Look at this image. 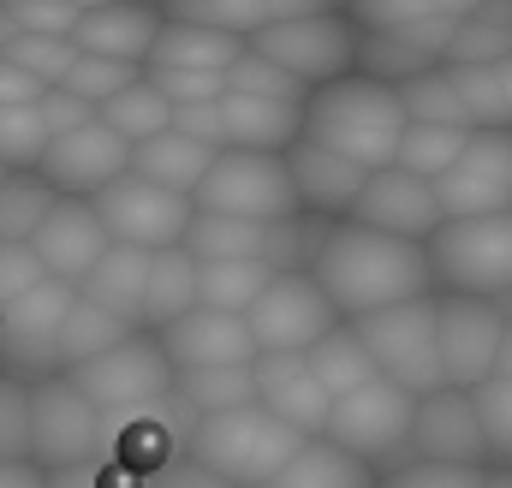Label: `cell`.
I'll use <instances>...</instances> for the list:
<instances>
[{
    "instance_id": "obj_3",
    "label": "cell",
    "mask_w": 512,
    "mask_h": 488,
    "mask_svg": "<svg viewBox=\"0 0 512 488\" xmlns=\"http://www.w3.org/2000/svg\"><path fill=\"white\" fill-rule=\"evenodd\" d=\"M298 447H304V435L274 423L262 405H239V411H221V417H203L185 429V459L203 465L209 477H221L227 488H268L292 465Z\"/></svg>"
},
{
    "instance_id": "obj_15",
    "label": "cell",
    "mask_w": 512,
    "mask_h": 488,
    "mask_svg": "<svg viewBox=\"0 0 512 488\" xmlns=\"http://www.w3.org/2000/svg\"><path fill=\"white\" fill-rule=\"evenodd\" d=\"M72 304H78V292L60 286V280H42L18 304H6L0 310V375H12L24 387L42 381V375H60L54 369V340H60Z\"/></svg>"
},
{
    "instance_id": "obj_37",
    "label": "cell",
    "mask_w": 512,
    "mask_h": 488,
    "mask_svg": "<svg viewBox=\"0 0 512 488\" xmlns=\"http://www.w3.org/2000/svg\"><path fill=\"white\" fill-rule=\"evenodd\" d=\"M268 280H274L268 262H197V304L221 316H245Z\"/></svg>"
},
{
    "instance_id": "obj_16",
    "label": "cell",
    "mask_w": 512,
    "mask_h": 488,
    "mask_svg": "<svg viewBox=\"0 0 512 488\" xmlns=\"http://www.w3.org/2000/svg\"><path fill=\"white\" fill-rule=\"evenodd\" d=\"M131 173V143H120L102 120L78 125L66 137H54L36 161V179L54 191V197H72V203H90L96 191H108L114 179Z\"/></svg>"
},
{
    "instance_id": "obj_9",
    "label": "cell",
    "mask_w": 512,
    "mask_h": 488,
    "mask_svg": "<svg viewBox=\"0 0 512 488\" xmlns=\"http://www.w3.org/2000/svg\"><path fill=\"white\" fill-rule=\"evenodd\" d=\"M352 334L364 340L370 364L387 387L411 393V399H429L441 393V358H435V298H417V304H399L382 316H364L352 322Z\"/></svg>"
},
{
    "instance_id": "obj_2",
    "label": "cell",
    "mask_w": 512,
    "mask_h": 488,
    "mask_svg": "<svg viewBox=\"0 0 512 488\" xmlns=\"http://www.w3.org/2000/svg\"><path fill=\"white\" fill-rule=\"evenodd\" d=\"M405 108H399V90H387L376 78H340V84H322L310 90L304 102V137L334 149L340 161L364 167V173H387L393 155H399V137H405Z\"/></svg>"
},
{
    "instance_id": "obj_56",
    "label": "cell",
    "mask_w": 512,
    "mask_h": 488,
    "mask_svg": "<svg viewBox=\"0 0 512 488\" xmlns=\"http://www.w3.org/2000/svg\"><path fill=\"white\" fill-rule=\"evenodd\" d=\"M0 488H48V477L30 459H12V465H0Z\"/></svg>"
},
{
    "instance_id": "obj_47",
    "label": "cell",
    "mask_w": 512,
    "mask_h": 488,
    "mask_svg": "<svg viewBox=\"0 0 512 488\" xmlns=\"http://www.w3.org/2000/svg\"><path fill=\"white\" fill-rule=\"evenodd\" d=\"M0 6L24 36H48V42H72V30L84 18L78 0H0Z\"/></svg>"
},
{
    "instance_id": "obj_21",
    "label": "cell",
    "mask_w": 512,
    "mask_h": 488,
    "mask_svg": "<svg viewBox=\"0 0 512 488\" xmlns=\"http://www.w3.org/2000/svg\"><path fill=\"white\" fill-rule=\"evenodd\" d=\"M280 161H286L298 215H310V221H346L352 203H358V191H364V179H370L364 167L340 161L334 149H322V143H310V137H298Z\"/></svg>"
},
{
    "instance_id": "obj_18",
    "label": "cell",
    "mask_w": 512,
    "mask_h": 488,
    "mask_svg": "<svg viewBox=\"0 0 512 488\" xmlns=\"http://www.w3.org/2000/svg\"><path fill=\"white\" fill-rule=\"evenodd\" d=\"M411 459H417V465L489 471V453H483V429H477L471 393L441 387V393L417 399V417H411Z\"/></svg>"
},
{
    "instance_id": "obj_59",
    "label": "cell",
    "mask_w": 512,
    "mask_h": 488,
    "mask_svg": "<svg viewBox=\"0 0 512 488\" xmlns=\"http://www.w3.org/2000/svg\"><path fill=\"white\" fill-rule=\"evenodd\" d=\"M0 179H6V173H0Z\"/></svg>"
},
{
    "instance_id": "obj_8",
    "label": "cell",
    "mask_w": 512,
    "mask_h": 488,
    "mask_svg": "<svg viewBox=\"0 0 512 488\" xmlns=\"http://www.w3.org/2000/svg\"><path fill=\"white\" fill-rule=\"evenodd\" d=\"M102 453H108V417L66 375L30 381V465L66 471V465H90Z\"/></svg>"
},
{
    "instance_id": "obj_13",
    "label": "cell",
    "mask_w": 512,
    "mask_h": 488,
    "mask_svg": "<svg viewBox=\"0 0 512 488\" xmlns=\"http://www.w3.org/2000/svg\"><path fill=\"white\" fill-rule=\"evenodd\" d=\"M501 334H507V304H483V298H441L435 292V358H441V387L471 393L495 375L501 358Z\"/></svg>"
},
{
    "instance_id": "obj_42",
    "label": "cell",
    "mask_w": 512,
    "mask_h": 488,
    "mask_svg": "<svg viewBox=\"0 0 512 488\" xmlns=\"http://www.w3.org/2000/svg\"><path fill=\"white\" fill-rule=\"evenodd\" d=\"M54 191L36 173H6L0 179V244H30L36 227L54 215Z\"/></svg>"
},
{
    "instance_id": "obj_41",
    "label": "cell",
    "mask_w": 512,
    "mask_h": 488,
    "mask_svg": "<svg viewBox=\"0 0 512 488\" xmlns=\"http://www.w3.org/2000/svg\"><path fill=\"white\" fill-rule=\"evenodd\" d=\"M453 78H459L471 131H512V54L501 66H477V72H453Z\"/></svg>"
},
{
    "instance_id": "obj_39",
    "label": "cell",
    "mask_w": 512,
    "mask_h": 488,
    "mask_svg": "<svg viewBox=\"0 0 512 488\" xmlns=\"http://www.w3.org/2000/svg\"><path fill=\"white\" fill-rule=\"evenodd\" d=\"M96 120L108 125L120 143H131V149H137V143H149V137L173 131V108H167V102H161V96L137 78V84H126V90L114 96V102H102V108H96Z\"/></svg>"
},
{
    "instance_id": "obj_17",
    "label": "cell",
    "mask_w": 512,
    "mask_h": 488,
    "mask_svg": "<svg viewBox=\"0 0 512 488\" xmlns=\"http://www.w3.org/2000/svg\"><path fill=\"white\" fill-rule=\"evenodd\" d=\"M161 358L173 364V375H203V369H251L256 364V346H251V328L245 316H221V310H191L179 316L173 328L155 334Z\"/></svg>"
},
{
    "instance_id": "obj_26",
    "label": "cell",
    "mask_w": 512,
    "mask_h": 488,
    "mask_svg": "<svg viewBox=\"0 0 512 488\" xmlns=\"http://www.w3.org/2000/svg\"><path fill=\"white\" fill-rule=\"evenodd\" d=\"M215 114H221V149H239V155H286L304 137V108H286V102L221 96Z\"/></svg>"
},
{
    "instance_id": "obj_5",
    "label": "cell",
    "mask_w": 512,
    "mask_h": 488,
    "mask_svg": "<svg viewBox=\"0 0 512 488\" xmlns=\"http://www.w3.org/2000/svg\"><path fill=\"white\" fill-rule=\"evenodd\" d=\"M423 256H429V280L441 298H483V304L512 298V215L441 221Z\"/></svg>"
},
{
    "instance_id": "obj_29",
    "label": "cell",
    "mask_w": 512,
    "mask_h": 488,
    "mask_svg": "<svg viewBox=\"0 0 512 488\" xmlns=\"http://www.w3.org/2000/svg\"><path fill=\"white\" fill-rule=\"evenodd\" d=\"M191 310H197V262L185 250L149 256V280H143V304H137V334H161V328H173Z\"/></svg>"
},
{
    "instance_id": "obj_50",
    "label": "cell",
    "mask_w": 512,
    "mask_h": 488,
    "mask_svg": "<svg viewBox=\"0 0 512 488\" xmlns=\"http://www.w3.org/2000/svg\"><path fill=\"white\" fill-rule=\"evenodd\" d=\"M376 488H483V471H459V465H393L376 477Z\"/></svg>"
},
{
    "instance_id": "obj_10",
    "label": "cell",
    "mask_w": 512,
    "mask_h": 488,
    "mask_svg": "<svg viewBox=\"0 0 512 488\" xmlns=\"http://www.w3.org/2000/svg\"><path fill=\"white\" fill-rule=\"evenodd\" d=\"M90 209H96V221H102V233L108 244H120V250H143V256H161V250H179L185 233H191V197H173V191H161V185H149V179H114L108 191H96L90 197Z\"/></svg>"
},
{
    "instance_id": "obj_35",
    "label": "cell",
    "mask_w": 512,
    "mask_h": 488,
    "mask_svg": "<svg viewBox=\"0 0 512 488\" xmlns=\"http://www.w3.org/2000/svg\"><path fill=\"white\" fill-rule=\"evenodd\" d=\"M399 108L411 125H441V131H471L465 120V96H459V78L453 66H429L417 72L411 84H399Z\"/></svg>"
},
{
    "instance_id": "obj_32",
    "label": "cell",
    "mask_w": 512,
    "mask_h": 488,
    "mask_svg": "<svg viewBox=\"0 0 512 488\" xmlns=\"http://www.w3.org/2000/svg\"><path fill=\"white\" fill-rule=\"evenodd\" d=\"M304 364L316 375V387L328 393V399H346V393H358V387H370V381H382L376 364H370V352H364V340L340 322L334 334H322L310 352H304Z\"/></svg>"
},
{
    "instance_id": "obj_31",
    "label": "cell",
    "mask_w": 512,
    "mask_h": 488,
    "mask_svg": "<svg viewBox=\"0 0 512 488\" xmlns=\"http://www.w3.org/2000/svg\"><path fill=\"white\" fill-rule=\"evenodd\" d=\"M161 12L179 18V24L215 30L227 42H256L268 24L286 18V0H179V6H161Z\"/></svg>"
},
{
    "instance_id": "obj_51",
    "label": "cell",
    "mask_w": 512,
    "mask_h": 488,
    "mask_svg": "<svg viewBox=\"0 0 512 488\" xmlns=\"http://www.w3.org/2000/svg\"><path fill=\"white\" fill-rule=\"evenodd\" d=\"M48 488H149L143 477H131L108 459H90V465H66V471H42Z\"/></svg>"
},
{
    "instance_id": "obj_48",
    "label": "cell",
    "mask_w": 512,
    "mask_h": 488,
    "mask_svg": "<svg viewBox=\"0 0 512 488\" xmlns=\"http://www.w3.org/2000/svg\"><path fill=\"white\" fill-rule=\"evenodd\" d=\"M30 459V387L0 375V465Z\"/></svg>"
},
{
    "instance_id": "obj_6",
    "label": "cell",
    "mask_w": 512,
    "mask_h": 488,
    "mask_svg": "<svg viewBox=\"0 0 512 488\" xmlns=\"http://www.w3.org/2000/svg\"><path fill=\"white\" fill-rule=\"evenodd\" d=\"M411 417H417V399L411 393H399L387 381H370V387L334 399L322 441H334L340 453H352L358 465H370L382 477V471L411 459Z\"/></svg>"
},
{
    "instance_id": "obj_20",
    "label": "cell",
    "mask_w": 512,
    "mask_h": 488,
    "mask_svg": "<svg viewBox=\"0 0 512 488\" xmlns=\"http://www.w3.org/2000/svg\"><path fill=\"white\" fill-rule=\"evenodd\" d=\"M346 221H352V227H370V233H382V239L429 244L435 227H441V209H435V191H429V185H417V179H405L399 167H387V173H370V179H364V191H358V203H352Z\"/></svg>"
},
{
    "instance_id": "obj_49",
    "label": "cell",
    "mask_w": 512,
    "mask_h": 488,
    "mask_svg": "<svg viewBox=\"0 0 512 488\" xmlns=\"http://www.w3.org/2000/svg\"><path fill=\"white\" fill-rule=\"evenodd\" d=\"M143 84L167 102V108H203L227 96V78H203V72H143Z\"/></svg>"
},
{
    "instance_id": "obj_46",
    "label": "cell",
    "mask_w": 512,
    "mask_h": 488,
    "mask_svg": "<svg viewBox=\"0 0 512 488\" xmlns=\"http://www.w3.org/2000/svg\"><path fill=\"white\" fill-rule=\"evenodd\" d=\"M137 78H143L137 66H114V60H84V54H78V60H72V72L60 78V90H66L72 102H84V108L96 114L102 102H114V96H120L126 84H137Z\"/></svg>"
},
{
    "instance_id": "obj_28",
    "label": "cell",
    "mask_w": 512,
    "mask_h": 488,
    "mask_svg": "<svg viewBox=\"0 0 512 488\" xmlns=\"http://www.w3.org/2000/svg\"><path fill=\"white\" fill-rule=\"evenodd\" d=\"M143 280H149V256H143V250H120V244H108V256H102L72 292H78V304H90V310H102V316H114V322L137 328Z\"/></svg>"
},
{
    "instance_id": "obj_54",
    "label": "cell",
    "mask_w": 512,
    "mask_h": 488,
    "mask_svg": "<svg viewBox=\"0 0 512 488\" xmlns=\"http://www.w3.org/2000/svg\"><path fill=\"white\" fill-rule=\"evenodd\" d=\"M36 102H42V84L0 60V108H36Z\"/></svg>"
},
{
    "instance_id": "obj_11",
    "label": "cell",
    "mask_w": 512,
    "mask_h": 488,
    "mask_svg": "<svg viewBox=\"0 0 512 488\" xmlns=\"http://www.w3.org/2000/svg\"><path fill=\"white\" fill-rule=\"evenodd\" d=\"M66 381H72L102 417H126V411H143V405L173 399V364L161 358L155 334H126L114 352L78 364Z\"/></svg>"
},
{
    "instance_id": "obj_14",
    "label": "cell",
    "mask_w": 512,
    "mask_h": 488,
    "mask_svg": "<svg viewBox=\"0 0 512 488\" xmlns=\"http://www.w3.org/2000/svg\"><path fill=\"white\" fill-rule=\"evenodd\" d=\"M441 221H489L512 209V131H471L465 155L429 185Z\"/></svg>"
},
{
    "instance_id": "obj_36",
    "label": "cell",
    "mask_w": 512,
    "mask_h": 488,
    "mask_svg": "<svg viewBox=\"0 0 512 488\" xmlns=\"http://www.w3.org/2000/svg\"><path fill=\"white\" fill-rule=\"evenodd\" d=\"M507 54H512L507 12H501V6H471L465 24H459V36L447 42L441 66H453V72H477V66H501Z\"/></svg>"
},
{
    "instance_id": "obj_12",
    "label": "cell",
    "mask_w": 512,
    "mask_h": 488,
    "mask_svg": "<svg viewBox=\"0 0 512 488\" xmlns=\"http://www.w3.org/2000/svg\"><path fill=\"white\" fill-rule=\"evenodd\" d=\"M245 328H251L256 358H304L322 334L340 328V316L310 274H274L262 298L245 310Z\"/></svg>"
},
{
    "instance_id": "obj_40",
    "label": "cell",
    "mask_w": 512,
    "mask_h": 488,
    "mask_svg": "<svg viewBox=\"0 0 512 488\" xmlns=\"http://www.w3.org/2000/svg\"><path fill=\"white\" fill-rule=\"evenodd\" d=\"M465 143H471V131H441V125H405V137H399V155H393V167L405 173V179H417V185H435L459 155H465Z\"/></svg>"
},
{
    "instance_id": "obj_22",
    "label": "cell",
    "mask_w": 512,
    "mask_h": 488,
    "mask_svg": "<svg viewBox=\"0 0 512 488\" xmlns=\"http://www.w3.org/2000/svg\"><path fill=\"white\" fill-rule=\"evenodd\" d=\"M346 12H352L358 30L387 36V42H405L411 54H423V60L441 66L447 42L459 36V24H465L471 6H459V0H376V6H346Z\"/></svg>"
},
{
    "instance_id": "obj_55",
    "label": "cell",
    "mask_w": 512,
    "mask_h": 488,
    "mask_svg": "<svg viewBox=\"0 0 512 488\" xmlns=\"http://www.w3.org/2000/svg\"><path fill=\"white\" fill-rule=\"evenodd\" d=\"M149 488H227L221 477H209L203 465H191V459H179V465H167L161 477H149Z\"/></svg>"
},
{
    "instance_id": "obj_25",
    "label": "cell",
    "mask_w": 512,
    "mask_h": 488,
    "mask_svg": "<svg viewBox=\"0 0 512 488\" xmlns=\"http://www.w3.org/2000/svg\"><path fill=\"white\" fill-rule=\"evenodd\" d=\"M251 387H256V405H262L274 423H286V429L304 435V441H322L334 399L316 387V375H310L304 358H256Z\"/></svg>"
},
{
    "instance_id": "obj_4",
    "label": "cell",
    "mask_w": 512,
    "mask_h": 488,
    "mask_svg": "<svg viewBox=\"0 0 512 488\" xmlns=\"http://www.w3.org/2000/svg\"><path fill=\"white\" fill-rule=\"evenodd\" d=\"M245 48L256 60L280 66L304 90H322L358 72V24L346 6H286V18L268 24Z\"/></svg>"
},
{
    "instance_id": "obj_44",
    "label": "cell",
    "mask_w": 512,
    "mask_h": 488,
    "mask_svg": "<svg viewBox=\"0 0 512 488\" xmlns=\"http://www.w3.org/2000/svg\"><path fill=\"white\" fill-rule=\"evenodd\" d=\"M227 96H256V102H286V108H304L310 102V90L304 84H292L280 66H268V60H256L251 48L227 66Z\"/></svg>"
},
{
    "instance_id": "obj_38",
    "label": "cell",
    "mask_w": 512,
    "mask_h": 488,
    "mask_svg": "<svg viewBox=\"0 0 512 488\" xmlns=\"http://www.w3.org/2000/svg\"><path fill=\"white\" fill-rule=\"evenodd\" d=\"M126 334V322H114V316H102V310H90V304H72V316H66V328H60V340H54V369L60 375H72L78 364H90V358H102V352H114Z\"/></svg>"
},
{
    "instance_id": "obj_34",
    "label": "cell",
    "mask_w": 512,
    "mask_h": 488,
    "mask_svg": "<svg viewBox=\"0 0 512 488\" xmlns=\"http://www.w3.org/2000/svg\"><path fill=\"white\" fill-rule=\"evenodd\" d=\"M173 405L203 423V417H221V411H239L256 405L251 369H203V375H173Z\"/></svg>"
},
{
    "instance_id": "obj_60",
    "label": "cell",
    "mask_w": 512,
    "mask_h": 488,
    "mask_svg": "<svg viewBox=\"0 0 512 488\" xmlns=\"http://www.w3.org/2000/svg\"><path fill=\"white\" fill-rule=\"evenodd\" d=\"M507 215H512V209H507Z\"/></svg>"
},
{
    "instance_id": "obj_24",
    "label": "cell",
    "mask_w": 512,
    "mask_h": 488,
    "mask_svg": "<svg viewBox=\"0 0 512 488\" xmlns=\"http://www.w3.org/2000/svg\"><path fill=\"white\" fill-rule=\"evenodd\" d=\"M161 36V6H126V0H90L78 30H72V48L84 60H114V66H137L149 60Z\"/></svg>"
},
{
    "instance_id": "obj_30",
    "label": "cell",
    "mask_w": 512,
    "mask_h": 488,
    "mask_svg": "<svg viewBox=\"0 0 512 488\" xmlns=\"http://www.w3.org/2000/svg\"><path fill=\"white\" fill-rule=\"evenodd\" d=\"M209 161H215V149H203V143H191L179 131H161V137L131 149V179H149V185H161L173 197H197Z\"/></svg>"
},
{
    "instance_id": "obj_7",
    "label": "cell",
    "mask_w": 512,
    "mask_h": 488,
    "mask_svg": "<svg viewBox=\"0 0 512 488\" xmlns=\"http://www.w3.org/2000/svg\"><path fill=\"white\" fill-rule=\"evenodd\" d=\"M191 209L197 215H227V221H262V227L298 221V197H292L286 161L280 155H239V149H221L209 161Z\"/></svg>"
},
{
    "instance_id": "obj_1",
    "label": "cell",
    "mask_w": 512,
    "mask_h": 488,
    "mask_svg": "<svg viewBox=\"0 0 512 488\" xmlns=\"http://www.w3.org/2000/svg\"><path fill=\"white\" fill-rule=\"evenodd\" d=\"M304 274L322 286V298L334 304V316L346 328L364 322V316L399 310V304L435 298L423 244L382 239V233L352 227V221H328V233H322V244H316V256H310Z\"/></svg>"
},
{
    "instance_id": "obj_33",
    "label": "cell",
    "mask_w": 512,
    "mask_h": 488,
    "mask_svg": "<svg viewBox=\"0 0 512 488\" xmlns=\"http://www.w3.org/2000/svg\"><path fill=\"white\" fill-rule=\"evenodd\" d=\"M268 488H376V471L358 465L352 453H340L334 441H304Z\"/></svg>"
},
{
    "instance_id": "obj_58",
    "label": "cell",
    "mask_w": 512,
    "mask_h": 488,
    "mask_svg": "<svg viewBox=\"0 0 512 488\" xmlns=\"http://www.w3.org/2000/svg\"><path fill=\"white\" fill-rule=\"evenodd\" d=\"M483 488H512V471H495V465H489V471H483Z\"/></svg>"
},
{
    "instance_id": "obj_23",
    "label": "cell",
    "mask_w": 512,
    "mask_h": 488,
    "mask_svg": "<svg viewBox=\"0 0 512 488\" xmlns=\"http://www.w3.org/2000/svg\"><path fill=\"white\" fill-rule=\"evenodd\" d=\"M24 250L36 256V268H42L48 280L78 286V280L108 256V233H102V221H96V209H90V203L60 197V203H54V215L36 227V239L24 244Z\"/></svg>"
},
{
    "instance_id": "obj_27",
    "label": "cell",
    "mask_w": 512,
    "mask_h": 488,
    "mask_svg": "<svg viewBox=\"0 0 512 488\" xmlns=\"http://www.w3.org/2000/svg\"><path fill=\"white\" fill-rule=\"evenodd\" d=\"M245 54V42H227L215 30H197V24H179L161 12V36L143 60V72H203V78H227V66Z\"/></svg>"
},
{
    "instance_id": "obj_19",
    "label": "cell",
    "mask_w": 512,
    "mask_h": 488,
    "mask_svg": "<svg viewBox=\"0 0 512 488\" xmlns=\"http://www.w3.org/2000/svg\"><path fill=\"white\" fill-rule=\"evenodd\" d=\"M185 429H191V417H185L173 399L143 405V411H126V417H108V453H102V459L149 483V477H161L167 465L185 459Z\"/></svg>"
},
{
    "instance_id": "obj_53",
    "label": "cell",
    "mask_w": 512,
    "mask_h": 488,
    "mask_svg": "<svg viewBox=\"0 0 512 488\" xmlns=\"http://www.w3.org/2000/svg\"><path fill=\"white\" fill-rule=\"evenodd\" d=\"M36 114H42V131H48V137H66V131H78V125H90V120H96V114H90L84 102H72L66 90H42Z\"/></svg>"
},
{
    "instance_id": "obj_45",
    "label": "cell",
    "mask_w": 512,
    "mask_h": 488,
    "mask_svg": "<svg viewBox=\"0 0 512 488\" xmlns=\"http://www.w3.org/2000/svg\"><path fill=\"white\" fill-rule=\"evenodd\" d=\"M48 143L54 137L42 131L36 108H0V173H36Z\"/></svg>"
},
{
    "instance_id": "obj_57",
    "label": "cell",
    "mask_w": 512,
    "mask_h": 488,
    "mask_svg": "<svg viewBox=\"0 0 512 488\" xmlns=\"http://www.w3.org/2000/svg\"><path fill=\"white\" fill-rule=\"evenodd\" d=\"M495 375L512 381V316H507V334H501V358H495Z\"/></svg>"
},
{
    "instance_id": "obj_52",
    "label": "cell",
    "mask_w": 512,
    "mask_h": 488,
    "mask_svg": "<svg viewBox=\"0 0 512 488\" xmlns=\"http://www.w3.org/2000/svg\"><path fill=\"white\" fill-rule=\"evenodd\" d=\"M42 280H48V274L36 268V256H30L24 244H0V310L18 304V298H24L30 286H42Z\"/></svg>"
},
{
    "instance_id": "obj_43",
    "label": "cell",
    "mask_w": 512,
    "mask_h": 488,
    "mask_svg": "<svg viewBox=\"0 0 512 488\" xmlns=\"http://www.w3.org/2000/svg\"><path fill=\"white\" fill-rule=\"evenodd\" d=\"M471 411H477L489 465H495V471H512V381L489 375L483 387H471Z\"/></svg>"
}]
</instances>
